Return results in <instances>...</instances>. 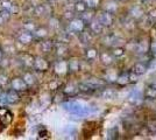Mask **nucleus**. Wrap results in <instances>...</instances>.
<instances>
[{
  "mask_svg": "<svg viewBox=\"0 0 156 140\" xmlns=\"http://www.w3.org/2000/svg\"><path fill=\"white\" fill-rule=\"evenodd\" d=\"M63 108L69 111L70 113L72 115H76V116H85L90 112V108L82 104V103H78V102H70V103H65L63 104Z\"/></svg>",
  "mask_w": 156,
  "mask_h": 140,
  "instance_id": "obj_1",
  "label": "nucleus"
},
{
  "mask_svg": "<svg viewBox=\"0 0 156 140\" xmlns=\"http://www.w3.org/2000/svg\"><path fill=\"white\" fill-rule=\"evenodd\" d=\"M26 85H27L26 81L20 79V78H16V79H14L12 82V87L15 90H23V89H26Z\"/></svg>",
  "mask_w": 156,
  "mask_h": 140,
  "instance_id": "obj_2",
  "label": "nucleus"
},
{
  "mask_svg": "<svg viewBox=\"0 0 156 140\" xmlns=\"http://www.w3.org/2000/svg\"><path fill=\"white\" fill-rule=\"evenodd\" d=\"M5 98H6L5 101L8 102V103H15L18 101V95H16L15 91H11L5 96Z\"/></svg>",
  "mask_w": 156,
  "mask_h": 140,
  "instance_id": "obj_3",
  "label": "nucleus"
},
{
  "mask_svg": "<svg viewBox=\"0 0 156 140\" xmlns=\"http://www.w3.org/2000/svg\"><path fill=\"white\" fill-rule=\"evenodd\" d=\"M100 22H101L103 25H111V22H112V18L110 16L108 13H105V14L101 15V18H100Z\"/></svg>",
  "mask_w": 156,
  "mask_h": 140,
  "instance_id": "obj_4",
  "label": "nucleus"
},
{
  "mask_svg": "<svg viewBox=\"0 0 156 140\" xmlns=\"http://www.w3.org/2000/svg\"><path fill=\"white\" fill-rule=\"evenodd\" d=\"M71 28L75 29V30H80L83 28V22L80 20H75L72 23H71Z\"/></svg>",
  "mask_w": 156,
  "mask_h": 140,
  "instance_id": "obj_5",
  "label": "nucleus"
},
{
  "mask_svg": "<svg viewBox=\"0 0 156 140\" xmlns=\"http://www.w3.org/2000/svg\"><path fill=\"white\" fill-rule=\"evenodd\" d=\"M36 67H37V68H41V70H43V69L47 68V63L44 62V60L39 58V60L36 61Z\"/></svg>",
  "mask_w": 156,
  "mask_h": 140,
  "instance_id": "obj_6",
  "label": "nucleus"
},
{
  "mask_svg": "<svg viewBox=\"0 0 156 140\" xmlns=\"http://www.w3.org/2000/svg\"><path fill=\"white\" fill-rule=\"evenodd\" d=\"M20 41H22V42H25V43H28L29 41H30V35L29 34H22L21 36H20Z\"/></svg>",
  "mask_w": 156,
  "mask_h": 140,
  "instance_id": "obj_7",
  "label": "nucleus"
},
{
  "mask_svg": "<svg viewBox=\"0 0 156 140\" xmlns=\"http://www.w3.org/2000/svg\"><path fill=\"white\" fill-rule=\"evenodd\" d=\"M65 68H67L65 63H61V64H57V65H56V70H57V72H63V71L65 70Z\"/></svg>",
  "mask_w": 156,
  "mask_h": 140,
  "instance_id": "obj_8",
  "label": "nucleus"
},
{
  "mask_svg": "<svg viewBox=\"0 0 156 140\" xmlns=\"http://www.w3.org/2000/svg\"><path fill=\"white\" fill-rule=\"evenodd\" d=\"M46 11H48V8H47L44 5H41V6H39V7H37L36 13H37V14H43Z\"/></svg>",
  "mask_w": 156,
  "mask_h": 140,
  "instance_id": "obj_9",
  "label": "nucleus"
},
{
  "mask_svg": "<svg viewBox=\"0 0 156 140\" xmlns=\"http://www.w3.org/2000/svg\"><path fill=\"white\" fill-rule=\"evenodd\" d=\"M92 29H93L94 32L99 33V32L101 30V26H100V23H98V22H94V23H92Z\"/></svg>",
  "mask_w": 156,
  "mask_h": 140,
  "instance_id": "obj_10",
  "label": "nucleus"
},
{
  "mask_svg": "<svg viewBox=\"0 0 156 140\" xmlns=\"http://www.w3.org/2000/svg\"><path fill=\"white\" fill-rule=\"evenodd\" d=\"M25 81H26L27 84H30V83H33V77H32L29 74H27V75L25 76Z\"/></svg>",
  "mask_w": 156,
  "mask_h": 140,
  "instance_id": "obj_11",
  "label": "nucleus"
},
{
  "mask_svg": "<svg viewBox=\"0 0 156 140\" xmlns=\"http://www.w3.org/2000/svg\"><path fill=\"white\" fill-rule=\"evenodd\" d=\"M86 4H87V6L94 7V6L98 4V0H86Z\"/></svg>",
  "mask_w": 156,
  "mask_h": 140,
  "instance_id": "obj_12",
  "label": "nucleus"
},
{
  "mask_svg": "<svg viewBox=\"0 0 156 140\" xmlns=\"http://www.w3.org/2000/svg\"><path fill=\"white\" fill-rule=\"evenodd\" d=\"M50 47H51L50 42H44V43H43V50H44V51H48V50L50 49Z\"/></svg>",
  "mask_w": 156,
  "mask_h": 140,
  "instance_id": "obj_13",
  "label": "nucleus"
},
{
  "mask_svg": "<svg viewBox=\"0 0 156 140\" xmlns=\"http://www.w3.org/2000/svg\"><path fill=\"white\" fill-rule=\"evenodd\" d=\"M135 68H138V69H139V70H138V72H139V74H142V72L145 71V67H142V65H140V64H138Z\"/></svg>",
  "mask_w": 156,
  "mask_h": 140,
  "instance_id": "obj_14",
  "label": "nucleus"
},
{
  "mask_svg": "<svg viewBox=\"0 0 156 140\" xmlns=\"http://www.w3.org/2000/svg\"><path fill=\"white\" fill-rule=\"evenodd\" d=\"M4 48H5V49H6L8 53H12V51L14 50V47H13V46H5Z\"/></svg>",
  "mask_w": 156,
  "mask_h": 140,
  "instance_id": "obj_15",
  "label": "nucleus"
},
{
  "mask_svg": "<svg viewBox=\"0 0 156 140\" xmlns=\"http://www.w3.org/2000/svg\"><path fill=\"white\" fill-rule=\"evenodd\" d=\"M90 51H91V53H89V56H90V57H93V56H94V50H90Z\"/></svg>",
  "mask_w": 156,
  "mask_h": 140,
  "instance_id": "obj_16",
  "label": "nucleus"
},
{
  "mask_svg": "<svg viewBox=\"0 0 156 140\" xmlns=\"http://www.w3.org/2000/svg\"><path fill=\"white\" fill-rule=\"evenodd\" d=\"M2 21H4V19H2V18H1V16H0V25H1V23H2Z\"/></svg>",
  "mask_w": 156,
  "mask_h": 140,
  "instance_id": "obj_17",
  "label": "nucleus"
},
{
  "mask_svg": "<svg viewBox=\"0 0 156 140\" xmlns=\"http://www.w3.org/2000/svg\"><path fill=\"white\" fill-rule=\"evenodd\" d=\"M0 60H1V51H0Z\"/></svg>",
  "mask_w": 156,
  "mask_h": 140,
  "instance_id": "obj_18",
  "label": "nucleus"
}]
</instances>
